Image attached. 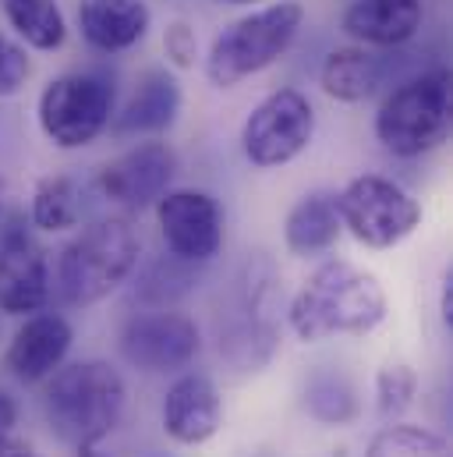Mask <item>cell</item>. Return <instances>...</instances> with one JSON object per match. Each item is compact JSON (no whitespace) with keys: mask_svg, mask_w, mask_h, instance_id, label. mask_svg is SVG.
Listing matches in <instances>:
<instances>
[{"mask_svg":"<svg viewBox=\"0 0 453 457\" xmlns=\"http://www.w3.org/2000/svg\"><path fill=\"white\" fill-rule=\"evenodd\" d=\"M386 312H390V302L375 273L347 259H330L291 298L287 327L305 344L340 337V334L365 337L386 320Z\"/></svg>","mask_w":453,"mask_h":457,"instance_id":"obj_1","label":"cell"},{"mask_svg":"<svg viewBox=\"0 0 453 457\" xmlns=\"http://www.w3.org/2000/svg\"><path fill=\"white\" fill-rule=\"evenodd\" d=\"M128 386L111 361L86 358L61 365L43 394V415L50 433L71 447H93L111 436L124 415Z\"/></svg>","mask_w":453,"mask_h":457,"instance_id":"obj_2","label":"cell"},{"mask_svg":"<svg viewBox=\"0 0 453 457\" xmlns=\"http://www.w3.org/2000/svg\"><path fill=\"white\" fill-rule=\"evenodd\" d=\"M142 255V237L124 217H107L96 220L86 230H78L57 259V295L64 305L86 309L113 291L138 270Z\"/></svg>","mask_w":453,"mask_h":457,"instance_id":"obj_3","label":"cell"},{"mask_svg":"<svg viewBox=\"0 0 453 457\" xmlns=\"http://www.w3.org/2000/svg\"><path fill=\"white\" fill-rule=\"evenodd\" d=\"M453 131V86L447 68L400 82L375 111V138L400 160L440 149Z\"/></svg>","mask_w":453,"mask_h":457,"instance_id":"obj_4","label":"cell"},{"mask_svg":"<svg viewBox=\"0 0 453 457\" xmlns=\"http://www.w3.org/2000/svg\"><path fill=\"white\" fill-rule=\"evenodd\" d=\"M301 25H305V7L298 0H276L230 21L210 46L206 79L217 89H234L237 82L266 71L294 46Z\"/></svg>","mask_w":453,"mask_h":457,"instance_id":"obj_5","label":"cell"},{"mask_svg":"<svg viewBox=\"0 0 453 457\" xmlns=\"http://www.w3.org/2000/svg\"><path fill=\"white\" fill-rule=\"evenodd\" d=\"M117 89L100 71H68L43 86L36 117L39 131L57 149H86L93 145L113 120Z\"/></svg>","mask_w":453,"mask_h":457,"instance_id":"obj_6","label":"cell"},{"mask_svg":"<svg viewBox=\"0 0 453 457\" xmlns=\"http://www.w3.org/2000/svg\"><path fill=\"white\" fill-rule=\"evenodd\" d=\"M230 309L220 316V354L237 372L262 369L276 351V323H273V284L276 273L266 259H251L234 280Z\"/></svg>","mask_w":453,"mask_h":457,"instance_id":"obj_7","label":"cell"},{"mask_svg":"<svg viewBox=\"0 0 453 457\" xmlns=\"http://www.w3.org/2000/svg\"><path fill=\"white\" fill-rule=\"evenodd\" d=\"M337 213L340 224L354 234V241H361L365 248H375V252L400 245L422 224L418 199L383 174L350 178L340 188Z\"/></svg>","mask_w":453,"mask_h":457,"instance_id":"obj_8","label":"cell"},{"mask_svg":"<svg viewBox=\"0 0 453 457\" xmlns=\"http://www.w3.org/2000/svg\"><path fill=\"white\" fill-rule=\"evenodd\" d=\"M316 138V111L305 93L276 89L241 124V153L251 167L273 170L298 160Z\"/></svg>","mask_w":453,"mask_h":457,"instance_id":"obj_9","label":"cell"},{"mask_svg":"<svg viewBox=\"0 0 453 457\" xmlns=\"http://www.w3.org/2000/svg\"><path fill=\"white\" fill-rule=\"evenodd\" d=\"M117 347L138 372H177L195 361L202 334L199 323L174 309H149L120 327Z\"/></svg>","mask_w":453,"mask_h":457,"instance_id":"obj_10","label":"cell"},{"mask_svg":"<svg viewBox=\"0 0 453 457\" xmlns=\"http://www.w3.org/2000/svg\"><path fill=\"white\" fill-rule=\"evenodd\" d=\"M156 224L170 255L206 266L224 248V210L210 192L167 188L156 199Z\"/></svg>","mask_w":453,"mask_h":457,"instance_id":"obj_11","label":"cell"},{"mask_svg":"<svg viewBox=\"0 0 453 457\" xmlns=\"http://www.w3.org/2000/svg\"><path fill=\"white\" fill-rule=\"evenodd\" d=\"M177 174V153L167 145V142H156V138H145L131 149H124L120 156L107 160L100 167V192L103 199H111L113 206L128 210V213H142V210H152L156 199L170 188Z\"/></svg>","mask_w":453,"mask_h":457,"instance_id":"obj_12","label":"cell"},{"mask_svg":"<svg viewBox=\"0 0 453 457\" xmlns=\"http://www.w3.org/2000/svg\"><path fill=\"white\" fill-rule=\"evenodd\" d=\"M50 262L39 241L14 217L0 230V312L4 316H32L50 302Z\"/></svg>","mask_w":453,"mask_h":457,"instance_id":"obj_13","label":"cell"},{"mask_svg":"<svg viewBox=\"0 0 453 457\" xmlns=\"http://www.w3.org/2000/svg\"><path fill=\"white\" fill-rule=\"evenodd\" d=\"M160 419H163V433L174 444L199 447V444L213 440L220 433V426H224V401H220L217 383L206 372L177 376L167 386Z\"/></svg>","mask_w":453,"mask_h":457,"instance_id":"obj_14","label":"cell"},{"mask_svg":"<svg viewBox=\"0 0 453 457\" xmlns=\"http://www.w3.org/2000/svg\"><path fill=\"white\" fill-rule=\"evenodd\" d=\"M71 341H75V330L61 312H32L7 344L4 369L18 383H43L64 365Z\"/></svg>","mask_w":453,"mask_h":457,"instance_id":"obj_15","label":"cell"},{"mask_svg":"<svg viewBox=\"0 0 453 457\" xmlns=\"http://www.w3.org/2000/svg\"><path fill=\"white\" fill-rule=\"evenodd\" d=\"M181 114V82L167 68H149L128 104L113 111L111 131L117 138H152L174 128Z\"/></svg>","mask_w":453,"mask_h":457,"instance_id":"obj_16","label":"cell"},{"mask_svg":"<svg viewBox=\"0 0 453 457\" xmlns=\"http://www.w3.org/2000/svg\"><path fill=\"white\" fill-rule=\"evenodd\" d=\"M425 4L422 0H350L343 11V32L358 46H404L422 32Z\"/></svg>","mask_w":453,"mask_h":457,"instance_id":"obj_17","label":"cell"},{"mask_svg":"<svg viewBox=\"0 0 453 457\" xmlns=\"http://www.w3.org/2000/svg\"><path fill=\"white\" fill-rule=\"evenodd\" d=\"M152 11L145 0H78V29L100 54H124L145 39Z\"/></svg>","mask_w":453,"mask_h":457,"instance_id":"obj_18","label":"cell"},{"mask_svg":"<svg viewBox=\"0 0 453 457\" xmlns=\"http://www.w3.org/2000/svg\"><path fill=\"white\" fill-rule=\"evenodd\" d=\"M383 82H386L383 57H375L372 46H358V43L330 50L319 68V86L337 104H365L379 93Z\"/></svg>","mask_w":453,"mask_h":457,"instance_id":"obj_19","label":"cell"},{"mask_svg":"<svg viewBox=\"0 0 453 457\" xmlns=\"http://www.w3.org/2000/svg\"><path fill=\"white\" fill-rule=\"evenodd\" d=\"M340 230H343V224H340L337 213V195L334 192H309L291 206V213L284 220V245L291 255L309 259V255L334 248Z\"/></svg>","mask_w":453,"mask_h":457,"instance_id":"obj_20","label":"cell"},{"mask_svg":"<svg viewBox=\"0 0 453 457\" xmlns=\"http://www.w3.org/2000/svg\"><path fill=\"white\" fill-rule=\"evenodd\" d=\"M305 411L323 426H350L361 411L358 386L340 369H316L305 379Z\"/></svg>","mask_w":453,"mask_h":457,"instance_id":"obj_21","label":"cell"},{"mask_svg":"<svg viewBox=\"0 0 453 457\" xmlns=\"http://www.w3.org/2000/svg\"><path fill=\"white\" fill-rule=\"evenodd\" d=\"M4 18L14 36L43 54H54L68 39V21L57 0H4Z\"/></svg>","mask_w":453,"mask_h":457,"instance_id":"obj_22","label":"cell"},{"mask_svg":"<svg viewBox=\"0 0 453 457\" xmlns=\"http://www.w3.org/2000/svg\"><path fill=\"white\" fill-rule=\"evenodd\" d=\"M29 220H32V228L46 230V234L78 228V220H82V192H78L75 178H68V174L43 178L32 188Z\"/></svg>","mask_w":453,"mask_h":457,"instance_id":"obj_23","label":"cell"},{"mask_svg":"<svg viewBox=\"0 0 453 457\" xmlns=\"http://www.w3.org/2000/svg\"><path fill=\"white\" fill-rule=\"evenodd\" d=\"M195 280H199V266L167 252V255L145 262V270L138 273L135 302H142L149 309H170L195 287Z\"/></svg>","mask_w":453,"mask_h":457,"instance_id":"obj_24","label":"cell"},{"mask_svg":"<svg viewBox=\"0 0 453 457\" xmlns=\"http://www.w3.org/2000/svg\"><path fill=\"white\" fill-rule=\"evenodd\" d=\"M365 457H450V447L422 426H386L372 436Z\"/></svg>","mask_w":453,"mask_h":457,"instance_id":"obj_25","label":"cell"},{"mask_svg":"<svg viewBox=\"0 0 453 457\" xmlns=\"http://www.w3.org/2000/svg\"><path fill=\"white\" fill-rule=\"evenodd\" d=\"M418 397V372L404 361L383 365L375 376V404L383 419H400Z\"/></svg>","mask_w":453,"mask_h":457,"instance_id":"obj_26","label":"cell"},{"mask_svg":"<svg viewBox=\"0 0 453 457\" xmlns=\"http://www.w3.org/2000/svg\"><path fill=\"white\" fill-rule=\"evenodd\" d=\"M29 75H32V61H29L25 46L0 32V100L14 96L29 82Z\"/></svg>","mask_w":453,"mask_h":457,"instance_id":"obj_27","label":"cell"},{"mask_svg":"<svg viewBox=\"0 0 453 457\" xmlns=\"http://www.w3.org/2000/svg\"><path fill=\"white\" fill-rule=\"evenodd\" d=\"M163 54L174 68H192L195 64V54H199V39H195V29L188 21H170L167 32H163Z\"/></svg>","mask_w":453,"mask_h":457,"instance_id":"obj_28","label":"cell"},{"mask_svg":"<svg viewBox=\"0 0 453 457\" xmlns=\"http://www.w3.org/2000/svg\"><path fill=\"white\" fill-rule=\"evenodd\" d=\"M14 422H18V404L7 390H0V433H11Z\"/></svg>","mask_w":453,"mask_h":457,"instance_id":"obj_29","label":"cell"},{"mask_svg":"<svg viewBox=\"0 0 453 457\" xmlns=\"http://www.w3.org/2000/svg\"><path fill=\"white\" fill-rule=\"evenodd\" d=\"M0 457H36V454H32V447H29V444H21L18 436L0 433Z\"/></svg>","mask_w":453,"mask_h":457,"instance_id":"obj_30","label":"cell"},{"mask_svg":"<svg viewBox=\"0 0 453 457\" xmlns=\"http://www.w3.org/2000/svg\"><path fill=\"white\" fill-rule=\"evenodd\" d=\"M440 316H443V323L453 327V273L443 277V291H440Z\"/></svg>","mask_w":453,"mask_h":457,"instance_id":"obj_31","label":"cell"},{"mask_svg":"<svg viewBox=\"0 0 453 457\" xmlns=\"http://www.w3.org/2000/svg\"><path fill=\"white\" fill-rule=\"evenodd\" d=\"M78 457H103V454H96L93 447H82V451H78Z\"/></svg>","mask_w":453,"mask_h":457,"instance_id":"obj_32","label":"cell"},{"mask_svg":"<svg viewBox=\"0 0 453 457\" xmlns=\"http://www.w3.org/2000/svg\"><path fill=\"white\" fill-rule=\"evenodd\" d=\"M224 4H259V0H224Z\"/></svg>","mask_w":453,"mask_h":457,"instance_id":"obj_33","label":"cell"},{"mask_svg":"<svg viewBox=\"0 0 453 457\" xmlns=\"http://www.w3.org/2000/svg\"><path fill=\"white\" fill-rule=\"evenodd\" d=\"M0 210H4V181H0Z\"/></svg>","mask_w":453,"mask_h":457,"instance_id":"obj_34","label":"cell"}]
</instances>
